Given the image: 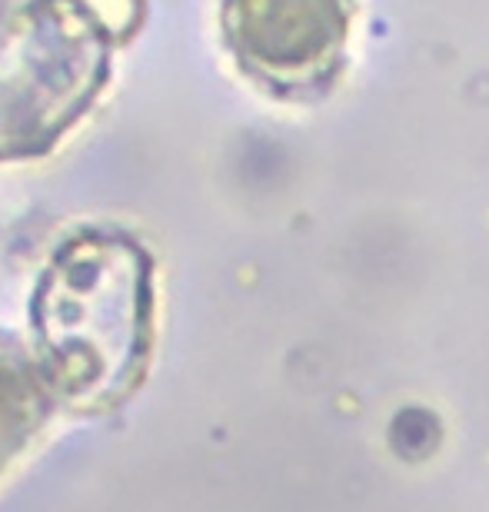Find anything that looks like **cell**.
Returning a JSON list of instances; mask_svg holds the SVG:
<instances>
[{"instance_id":"obj_4","label":"cell","mask_w":489,"mask_h":512,"mask_svg":"<svg viewBox=\"0 0 489 512\" xmlns=\"http://www.w3.org/2000/svg\"><path fill=\"white\" fill-rule=\"evenodd\" d=\"M54 399L57 393L37 353H27L10 333H0V473L44 429Z\"/></svg>"},{"instance_id":"obj_3","label":"cell","mask_w":489,"mask_h":512,"mask_svg":"<svg viewBox=\"0 0 489 512\" xmlns=\"http://www.w3.org/2000/svg\"><path fill=\"white\" fill-rule=\"evenodd\" d=\"M356 0H220L230 57L270 97L307 104L340 84Z\"/></svg>"},{"instance_id":"obj_2","label":"cell","mask_w":489,"mask_h":512,"mask_svg":"<svg viewBox=\"0 0 489 512\" xmlns=\"http://www.w3.org/2000/svg\"><path fill=\"white\" fill-rule=\"evenodd\" d=\"M107 60L87 0H0V160L54 147L94 104Z\"/></svg>"},{"instance_id":"obj_1","label":"cell","mask_w":489,"mask_h":512,"mask_svg":"<svg viewBox=\"0 0 489 512\" xmlns=\"http://www.w3.org/2000/svg\"><path fill=\"white\" fill-rule=\"evenodd\" d=\"M154 263L117 230H80L34 293V340L57 396L104 409L140 383L154 340Z\"/></svg>"}]
</instances>
